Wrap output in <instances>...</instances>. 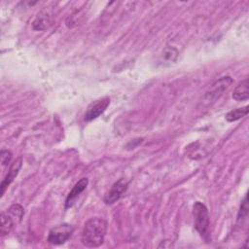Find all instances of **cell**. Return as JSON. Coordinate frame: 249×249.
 Returning <instances> with one entry per match:
<instances>
[{
	"label": "cell",
	"mask_w": 249,
	"mask_h": 249,
	"mask_svg": "<svg viewBox=\"0 0 249 249\" xmlns=\"http://www.w3.org/2000/svg\"><path fill=\"white\" fill-rule=\"evenodd\" d=\"M107 230V223L103 218H90L85 223L81 234V241L87 247H98L103 244Z\"/></svg>",
	"instance_id": "cell-1"
},
{
	"label": "cell",
	"mask_w": 249,
	"mask_h": 249,
	"mask_svg": "<svg viewBox=\"0 0 249 249\" xmlns=\"http://www.w3.org/2000/svg\"><path fill=\"white\" fill-rule=\"evenodd\" d=\"M193 216L196 231L205 241L208 242L210 239V221L206 206L200 201L195 202L193 206Z\"/></svg>",
	"instance_id": "cell-2"
},
{
	"label": "cell",
	"mask_w": 249,
	"mask_h": 249,
	"mask_svg": "<svg viewBox=\"0 0 249 249\" xmlns=\"http://www.w3.org/2000/svg\"><path fill=\"white\" fill-rule=\"evenodd\" d=\"M24 215V209L19 204H13L8 209L1 213V235H6L11 232L15 226H17Z\"/></svg>",
	"instance_id": "cell-3"
},
{
	"label": "cell",
	"mask_w": 249,
	"mask_h": 249,
	"mask_svg": "<svg viewBox=\"0 0 249 249\" xmlns=\"http://www.w3.org/2000/svg\"><path fill=\"white\" fill-rule=\"evenodd\" d=\"M74 228L69 224H61L55 226L49 231L48 242L53 245L63 244L71 237Z\"/></svg>",
	"instance_id": "cell-4"
},
{
	"label": "cell",
	"mask_w": 249,
	"mask_h": 249,
	"mask_svg": "<svg viewBox=\"0 0 249 249\" xmlns=\"http://www.w3.org/2000/svg\"><path fill=\"white\" fill-rule=\"evenodd\" d=\"M231 83H232V79L229 76L222 77L219 80L215 81L204 94L205 102L207 103L214 102L217 98H219L223 94L225 90L229 89Z\"/></svg>",
	"instance_id": "cell-5"
},
{
	"label": "cell",
	"mask_w": 249,
	"mask_h": 249,
	"mask_svg": "<svg viewBox=\"0 0 249 249\" xmlns=\"http://www.w3.org/2000/svg\"><path fill=\"white\" fill-rule=\"evenodd\" d=\"M109 104H110L109 97H103V98L93 101L88 107V109L85 113V116H84V120L86 122H90V121L96 119L107 109Z\"/></svg>",
	"instance_id": "cell-6"
},
{
	"label": "cell",
	"mask_w": 249,
	"mask_h": 249,
	"mask_svg": "<svg viewBox=\"0 0 249 249\" xmlns=\"http://www.w3.org/2000/svg\"><path fill=\"white\" fill-rule=\"evenodd\" d=\"M127 186H128V181H126L124 178L119 179L117 182H115L113 184V186L111 187V190L105 196L104 202L106 204H112V203L116 202L123 196V194L126 191Z\"/></svg>",
	"instance_id": "cell-7"
},
{
	"label": "cell",
	"mask_w": 249,
	"mask_h": 249,
	"mask_svg": "<svg viewBox=\"0 0 249 249\" xmlns=\"http://www.w3.org/2000/svg\"><path fill=\"white\" fill-rule=\"evenodd\" d=\"M20 167H21V158H18L17 160H15V161L12 163V165H11V167H10V169H9V171H8V173H7V175L5 176V178H4V179L2 180V182H1V185H0V189H1L0 196H1L4 195L6 189L9 187V185H10V184L13 182V180L17 177V175H18V173Z\"/></svg>",
	"instance_id": "cell-8"
},
{
	"label": "cell",
	"mask_w": 249,
	"mask_h": 249,
	"mask_svg": "<svg viewBox=\"0 0 249 249\" xmlns=\"http://www.w3.org/2000/svg\"><path fill=\"white\" fill-rule=\"evenodd\" d=\"M89 184V180L88 178H82L80 181H78L74 187L72 188V190L70 191V193L68 194L67 197H66V200H65V208H68V207H71L74 200L78 197V196L84 192V190L87 188Z\"/></svg>",
	"instance_id": "cell-9"
},
{
	"label": "cell",
	"mask_w": 249,
	"mask_h": 249,
	"mask_svg": "<svg viewBox=\"0 0 249 249\" xmlns=\"http://www.w3.org/2000/svg\"><path fill=\"white\" fill-rule=\"evenodd\" d=\"M231 97L236 101H244L249 98V89L248 80L244 79L241 81L233 89Z\"/></svg>",
	"instance_id": "cell-10"
},
{
	"label": "cell",
	"mask_w": 249,
	"mask_h": 249,
	"mask_svg": "<svg viewBox=\"0 0 249 249\" xmlns=\"http://www.w3.org/2000/svg\"><path fill=\"white\" fill-rule=\"evenodd\" d=\"M247 114H248V106H245L242 108H236V109H233V110L230 111L229 113H227L226 120L230 123L235 122V121L245 117Z\"/></svg>",
	"instance_id": "cell-11"
},
{
	"label": "cell",
	"mask_w": 249,
	"mask_h": 249,
	"mask_svg": "<svg viewBox=\"0 0 249 249\" xmlns=\"http://www.w3.org/2000/svg\"><path fill=\"white\" fill-rule=\"evenodd\" d=\"M247 214H248V203H247V196H245L240 206V210L237 216V221L240 219H244L247 216Z\"/></svg>",
	"instance_id": "cell-12"
},
{
	"label": "cell",
	"mask_w": 249,
	"mask_h": 249,
	"mask_svg": "<svg viewBox=\"0 0 249 249\" xmlns=\"http://www.w3.org/2000/svg\"><path fill=\"white\" fill-rule=\"evenodd\" d=\"M0 159L2 165H7L12 159V153L8 150H2L0 153Z\"/></svg>",
	"instance_id": "cell-13"
}]
</instances>
